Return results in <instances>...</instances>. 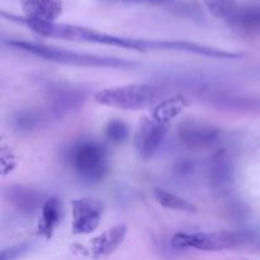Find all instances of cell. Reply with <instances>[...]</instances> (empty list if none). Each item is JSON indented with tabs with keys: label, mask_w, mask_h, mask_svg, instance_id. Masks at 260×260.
<instances>
[{
	"label": "cell",
	"mask_w": 260,
	"mask_h": 260,
	"mask_svg": "<svg viewBox=\"0 0 260 260\" xmlns=\"http://www.w3.org/2000/svg\"><path fill=\"white\" fill-rule=\"evenodd\" d=\"M30 249L29 244H19V245L10 246V248L5 249L2 253V260H15L24 255L28 250Z\"/></svg>",
	"instance_id": "20"
},
{
	"label": "cell",
	"mask_w": 260,
	"mask_h": 260,
	"mask_svg": "<svg viewBox=\"0 0 260 260\" xmlns=\"http://www.w3.org/2000/svg\"><path fill=\"white\" fill-rule=\"evenodd\" d=\"M220 131L211 124L202 122H184L178 129V139L190 149H202L217 141Z\"/></svg>",
	"instance_id": "8"
},
{
	"label": "cell",
	"mask_w": 260,
	"mask_h": 260,
	"mask_svg": "<svg viewBox=\"0 0 260 260\" xmlns=\"http://www.w3.org/2000/svg\"><path fill=\"white\" fill-rule=\"evenodd\" d=\"M177 249H194L201 251H220L244 245H260V238L251 233H179L172 239Z\"/></svg>",
	"instance_id": "4"
},
{
	"label": "cell",
	"mask_w": 260,
	"mask_h": 260,
	"mask_svg": "<svg viewBox=\"0 0 260 260\" xmlns=\"http://www.w3.org/2000/svg\"><path fill=\"white\" fill-rule=\"evenodd\" d=\"M128 127L124 122L119 121V119H112L106 127V136L109 141L114 142V144H121V142L126 141L128 137Z\"/></svg>",
	"instance_id": "19"
},
{
	"label": "cell",
	"mask_w": 260,
	"mask_h": 260,
	"mask_svg": "<svg viewBox=\"0 0 260 260\" xmlns=\"http://www.w3.org/2000/svg\"><path fill=\"white\" fill-rule=\"evenodd\" d=\"M85 99L84 91L76 89H57L51 93V108L56 116H62L63 113L76 109Z\"/></svg>",
	"instance_id": "11"
},
{
	"label": "cell",
	"mask_w": 260,
	"mask_h": 260,
	"mask_svg": "<svg viewBox=\"0 0 260 260\" xmlns=\"http://www.w3.org/2000/svg\"><path fill=\"white\" fill-rule=\"evenodd\" d=\"M127 228L126 225H117L113 229L99 235L93 241V254L95 258L108 256L123 243L126 238Z\"/></svg>",
	"instance_id": "10"
},
{
	"label": "cell",
	"mask_w": 260,
	"mask_h": 260,
	"mask_svg": "<svg viewBox=\"0 0 260 260\" xmlns=\"http://www.w3.org/2000/svg\"><path fill=\"white\" fill-rule=\"evenodd\" d=\"M178 106L173 99L160 103L154 111L145 119H142L135 135V149L141 159L149 160L159 150L167 137L169 128V119L173 118L179 112Z\"/></svg>",
	"instance_id": "2"
},
{
	"label": "cell",
	"mask_w": 260,
	"mask_h": 260,
	"mask_svg": "<svg viewBox=\"0 0 260 260\" xmlns=\"http://www.w3.org/2000/svg\"><path fill=\"white\" fill-rule=\"evenodd\" d=\"M126 3H142V4H167L172 0H122Z\"/></svg>",
	"instance_id": "21"
},
{
	"label": "cell",
	"mask_w": 260,
	"mask_h": 260,
	"mask_svg": "<svg viewBox=\"0 0 260 260\" xmlns=\"http://www.w3.org/2000/svg\"><path fill=\"white\" fill-rule=\"evenodd\" d=\"M9 201L23 212L32 213L43 206V197L38 190L27 187H12L9 189Z\"/></svg>",
	"instance_id": "12"
},
{
	"label": "cell",
	"mask_w": 260,
	"mask_h": 260,
	"mask_svg": "<svg viewBox=\"0 0 260 260\" xmlns=\"http://www.w3.org/2000/svg\"><path fill=\"white\" fill-rule=\"evenodd\" d=\"M154 198L159 202L160 206L168 208V210L172 211H180V212H194L197 208L192 205L190 202H188L184 198L179 197L177 194H173V193L168 192V190L159 189V188H155L154 189Z\"/></svg>",
	"instance_id": "14"
},
{
	"label": "cell",
	"mask_w": 260,
	"mask_h": 260,
	"mask_svg": "<svg viewBox=\"0 0 260 260\" xmlns=\"http://www.w3.org/2000/svg\"><path fill=\"white\" fill-rule=\"evenodd\" d=\"M9 19L15 20L20 24L25 25L37 35L43 37L60 38V40L74 41V42H88L96 45L112 46V47L128 48L135 51L149 50H164V51H183V52L197 53L201 56H210L216 58H238L241 55L229 51L218 50V48L208 47V46L198 45V43L188 42V41H159V40H141V38L122 37L117 35L101 32L91 28L81 27V25L65 24V23H42L30 22L24 18L17 15H5Z\"/></svg>",
	"instance_id": "1"
},
{
	"label": "cell",
	"mask_w": 260,
	"mask_h": 260,
	"mask_svg": "<svg viewBox=\"0 0 260 260\" xmlns=\"http://www.w3.org/2000/svg\"><path fill=\"white\" fill-rule=\"evenodd\" d=\"M61 212H62V208H61V203L57 198L51 197L45 201L43 206L41 207L42 217H41L40 228H38L42 235L47 236V238L52 235L53 230L61 220Z\"/></svg>",
	"instance_id": "13"
},
{
	"label": "cell",
	"mask_w": 260,
	"mask_h": 260,
	"mask_svg": "<svg viewBox=\"0 0 260 260\" xmlns=\"http://www.w3.org/2000/svg\"><path fill=\"white\" fill-rule=\"evenodd\" d=\"M8 45L12 47L22 50L24 52L32 53L37 57L46 58L48 61L55 62L68 63V65L78 66H91V68H131L134 62L127 61L124 58L104 57V56L88 55V53H79L74 51L65 50V48L47 46L43 43L28 42V41H8Z\"/></svg>",
	"instance_id": "3"
},
{
	"label": "cell",
	"mask_w": 260,
	"mask_h": 260,
	"mask_svg": "<svg viewBox=\"0 0 260 260\" xmlns=\"http://www.w3.org/2000/svg\"><path fill=\"white\" fill-rule=\"evenodd\" d=\"M206 7L215 15L230 20L238 10L239 5L235 0H202Z\"/></svg>",
	"instance_id": "17"
},
{
	"label": "cell",
	"mask_w": 260,
	"mask_h": 260,
	"mask_svg": "<svg viewBox=\"0 0 260 260\" xmlns=\"http://www.w3.org/2000/svg\"><path fill=\"white\" fill-rule=\"evenodd\" d=\"M211 174V182L216 185V187H225L230 183L231 175H233V170H231V165L225 157L215 160L212 162V167L210 170Z\"/></svg>",
	"instance_id": "16"
},
{
	"label": "cell",
	"mask_w": 260,
	"mask_h": 260,
	"mask_svg": "<svg viewBox=\"0 0 260 260\" xmlns=\"http://www.w3.org/2000/svg\"><path fill=\"white\" fill-rule=\"evenodd\" d=\"M24 19L55 23L63 10L62 0H22Z\"/></svg>",
	"instance_id": "9"
},
{
	"label": "cell",
	"mask_w": 260,
	"mask_h": 260,
	"mask_svg": "<svg viewBox=\"0 0 260 260\" xmlns=\"http://www.w3.org/2000/svg\"><path fill=\"white\" fill-rule=\"evenodd\" d=\"M42 122V116L33 111L19 112L13 118V123L18 131H33L35 128L40 127Z\"/></svg>",
	"instance_id": "18"
},
{
	"label": "cell",
	"mask_w": 260,
	"mask_h": 260,
	"mask_svg": "<svg viewBox=\"0 0 260 260\" xmlns=\"http://www.w3.org/2000/svg\"><path fill=\"white\" fill-rule=\"evenodd\" d=\"M231 23L246 29H256L260 28V8H238L234 17L230 19Z\"/></svg>",
	"instance_id": "15"
},
{
	"label": "cell",
	"mask_w": 260,
	"mask_h": 260,
	"mask_svg": "<svg viewBox=\"0 0 260 260\" xmlns=\"http://www.w3.org/2000/svg\"><path fill=\"white\" fill-rule=\"evenodd\" d=\"M103 215V203L96 198L85 197L73 202V230L75 234L93 233Z\"/></svg>",
	"instance_id": "7"
},
{
	"label": "cell",
	"mask_w": 260,
	"mask_h": 260,
	"mask_svg": "<svg viewBox=\"0 0 260 260\" xmlns=\"http://www.w3.org/2000/svg\"><path fill=\"white\" fill-rule=\"evenodd\" d=\"M161 89L152 84H132L114 86L98 91L94 96L96 103L123 111L144 109L159 102Z\"/></svg>",
	"instance_id": "5"
},
{
	"label": "cell",
	"mask_w": 260,
	"mask_h": 260,
	"mask_svg": "<svg viewBox=\"0 0 260 260\" xmlns=\"http://www.w3.org/2000/svg\"><path fill=\"white\" fill-rule=\"evenodd\" d=\"M71 162L76 173L89 182H98L106 174L107 155L96 142L86 141L78 145L71 154Z\"/></svg>",
	"instance_id": "6"
}]
</instances>
